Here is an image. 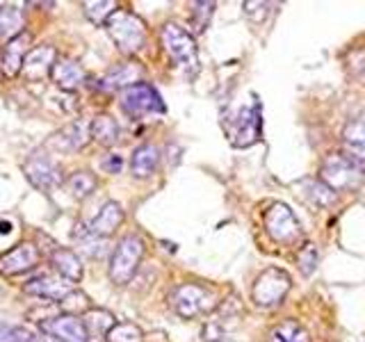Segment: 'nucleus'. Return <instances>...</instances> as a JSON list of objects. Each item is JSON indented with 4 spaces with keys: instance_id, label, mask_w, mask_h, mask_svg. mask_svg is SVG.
<instances>
[{
    "instance_id": "nucleus-19",
    "label": "nucleus",
    "mask_w": 365,
    "mask_h": 342,
    "mask_svg": "<svg viewBox=\"0 0 365 342\" xmlns=\"http://www.w3.org/2000/svg\"><path fill=\"white\" fill-rule=\"evenodd\" d=\"M51 78H53V83L64 89V91H73L78 89L80 85L85 83V71H83V66H80L78 62L73 60H57L55 66H53V71H51Z\"/></svg>"
},
{
    "instance_id": "nucleus-32",
    "label": "nucleus",
    "mask_w": 365,
    "mask_h": 342,
    "mask_svg": "<svg viewBox=\"0 0 365 342\" xmlns=\"http://www.w3.org/2000/svg\"><path fill=\"white\" fill-rule=\"evenodd\" d=\"M215 14V3H194L192 7V26H194V32L201 34L208 28V23Z\"/></svg>"
},
{
    "instance_id": "nucleus-9",
    "label": "nucleus",
    "mask_w": 365,
    "mask_h": 342,
    "mask_svg": "<svg viewBox=\"0 0 365 342\" xmlns=\"http://www.w3.org/2000/svg\"><path fill=\"white\" fill-rule=\"evenodd\" d=\"M265 228L277 242H285V244L294 242L302 233L299 222H297V217L292 214V210L285 203L269 205V210L265 212Z\"/></svg>"
},
{
    "instance_id": "nucleus-7",
    "label": "nucleus",
    "mask_w": 365,
    "mask_h": 342,
    "mask_svg": "<svg viewBox=\"0 0 365 342\" xmlns=\"http://www.w3.org/2000/svg\"><path fill=\"white\" fill-rule=\"evenodd\" d=\"M290 276L283 269H267L262 271L260 276L254 283V290H251V296L254 301L262 308H272L283 301V296L290 290Z\"/></svg>"
},
{
    "instance_id": "nucleus-21",
    "label": "nucleus",
    "mask_w": 365,
    "mask_h": 342,
    "mask_svg": "<svg viewBox=\"0 0 365 342\" xmlns=\"http://www.w3.org/2000/svg\"><path fill=\"white\" fill-rule=\"evenodd\" d=\"M160 165V151L153 144H142L133 151L130 157V171L135 178H148L155 174Z\"/></svg>"
},
{
    "instance_id": "nucleus-3",
    "label": "nucleus",
    "mask_w": 365,
    "mask_h": 342,
    "mask_svg": "<svg viewBox=\"0 0 365 342\" xmlns=\"http://www.w3.org/2000/svg\"><path fill=\"white\" fill-rule=\"evenodd\" d=\"M319 174H322V182L327 187H331L334 192H342V190H356L365 178V169L349 155L336 153L324 160Z\"/></svg>"
},
{
    "instance_id": "nucleus-15",
    "label": "nucleus",
    "mask_w": 365,
    "mask_h": 342,
    "mask_svg": "<svg viewBox=\"0 0 365 342\" xmlns=\"http://www.w3.org/2000/svg\"><path fill=\"white\" fill-rule=\"evenodd\" d=\"M142 78V66L135 62H125V64H114L112 68H108L106 76H101L98 87L112 91V89H128L133 85L140 83Z\"/></svg>"
},
{
    "instance_id": "nucleus-22",
    "label": "nucleus",
    "mask_w": 365,
    "mask_h": 342,
    "mask_svg": "<svg viewBox=\"0 0 365 342\" xmlns=\"http://www.w3.org/2000/svg\"><path fill=\"white\" fill-rule=\"evenodd\" d=\"M73 239H76V244L85 251V256H89V258H106L108 256L106 239L91 233L89 226H85V224H78L73 228Z\"/></svg>"
},
{
    "instance_id": "nucleus-27",
    "label": "nucleus",
    "mask_w": 365,
    "mask_h": 342,
    "mask_svg": "<svg viewBox=\"0 0 365 342\" xmlns=\"http://www.w3.org/2000/svg\"><path fill=\"white\" fill-rule=\"evenodd\" d=\"M66 185H68V190H71V194L76 199H85L96 190L98 178L91 174V171H76V174L68 176Z\"/></svg>"
},
{
    "instance_id": "nucleus-24",
    "label": "nucleus",
    "mask_w": 365,
    "mask_h": 342,
    "mask_svg": "<svg viewBox=\"0 0 365 342\" xmlns=\"http://www.w3.org/2000/svg\"><path fill=\"white\" fill-rule=\"evenodd\" d=\"M80 319H83V326L89 338H106L108 331L117 324L114 317L108 311H103V308H89Z\"/></svg>"
},
{
    "instance_id": "nucleus-14",
    "label": "nucleus",
    "mask_w": 365,
    "mask_h": 342,
    "mask_svg": "<svg viewBox=\"0 0 365 342\" xmlns=\"http://www.w3.org/2000/svg\"><path fill=\"white\" fill-rule=\"evenodd\" d=\"M71 290H76V285L60 276V274H43V276H37L26 283L28 294L41 296V299L48 301H62Z\"/></svg>"
},
{
    "instance_id": "nucleus-17",
    "label": "nucleus",
    "mask_w": 365,
    "mask_h": 342,
    "mask_svg": "<svg viewBox=\"0 0 365 342\" xmlns=\"http://www.w3.org/2000/svg\"><path fill=\"white\" fill-rule=\"evenodd\" d=\"M28 43H30V34L28 32H21L19 37L9 39L7 46L3 48V73L5 78H16L21 73V66H23V57L28 55Z\"/></svg>"
},
{
    "instance_id": "nucleus-26",
    "label": "nucleus",
    "mask_w": 365,
    "mask_h": 342,
    "mask_svg": "<svg viewBox=\"0 0 365 342\" xmlns=\"http://www.w3.org/2000/svg\"><path fill=\"white\" fill-rule=\"evenodd\" d=\"M269 342H308V333L299 322L288 319V322H283V324L272 328Z\"/></svg>"
},
{
    "instance_id": "nucleus-31",
    "label": "nucleus",
    "mask_w": 365,
    "mask_h": 342,
    "mask_svg": "<svg viewBox=\"0 0 365 342\" xmlns=\"http://www.w3.org/2000/svg\"><path fill=\"white\" fill-rule=\"evenodd\" d=\"M106 342H142V328L135 326L130 322H123V324H114L108 336Z\"/></svg>"
},
{
    "instance_id": "nucleus-11",
    "label": "nucleus",
    "mask_w": 365,
    "mask_h": 342,
    "mask_svg": "<svg viewBox=\"0 0 365 342\" xmlns=\"http://www.w3.org/2000/svg\"><path fill=\"white\" fill-rule=\"evenodd\" d=\"M258 140H260V105L258 103H251V105L237 112L231 130V142L233 146L245 148Z\"/></svg>"
},
{
    "instance_id": "nucleus-18",
    "label": "nucleus",
    "mask_w": 365,
    "mask_h": 342,
    "mask_svg": "<svg viewBox=\"0 0 365 342\" xmlns=\"http://www.w3.org/2000/svg\"><path fill=\"white\" fill-rule=\"evenodd\" d=\"M91 140L89 123L85 121H71L53 137V146H57L60 151H80L83 146H87Z\"/></svg>"
},
{
    "instance_id": "nucleus-5",
    "label": "nucleus",
    "mask_w": 365,
    "mask_h": 342,
    "mask_svg": "<svg viewBox=\"0 0 365 342\" xmlns=\"http://www.w3.org/2000/svg\"><path fill=\"white\" fill-rule=\"evenodd\" d=\"M169 301H171V308L176 311V315L190 319L201 313H208L215 306V294L199 283H182L171 292Z\"/></svg>"
},
{
    "instance_id": "nucleus-33",
    "label": "nucleus",
    "mask_w": 365,
    "mask_h": 342,
    "mask_svg": "<svg viewBox=\"0 0 365 342\" xmlns=\"http://www.w3.org/2000/svg\"><path fill=\"white\" fill-rule=\"evenodd\" d=\"M317 260H319V254L315 244H306L299 256H297V265H299V271L304 274V276H311V274L317 269Z\"/></svg>"
},
{
    "instance_id": "nucleus-25",
    "label": "nucleus",
    "mask_w": 365,
    "mask_h": 342,
    "mask_svg": "<svg viewBox=\"0 0 365 342\" xmlns=\"http://www.w3.org/2000/svg\"><path fill=\"white\" fill-rule=\"evenodd\" d=\"M23 26H26V16L16 5L0 7V37L14 39L23 32Z\"/></svg>"
},
{
    "instance_id": "nucleus-6",
    "label": "nucleus",
    "mask_w": 365,
    "mask_h": 342,
    "mask_svg": "<svg viewBox=\"0 0 365 342\" xmlns=\"http://www.w3.org/2000/svg\"><path fill=\"white\" fill-rule=\"evenodd\" d=\"M121 110L133 119H142L146 114L165 112V103L155 87L148 83H137L121 91Z\"/></svg>"
},
{
    "instance_id": "nucleus-10",
    "label": "nucleus",
    "mask_w": 365,
    "mask_h": 342,
    "mask_svg": "<svg viewBox=\"0 0 365 342\" xmlns=\"http://www.w3.org/2000/svg\"><path fill=\"white\" fill-rule=\"evenodd\" d=\"M39 249L30 242H21L14 249H9L7 254L0 256V274L3 276H19L39 265Z\"/></svg>"
},
{
    "instance_id": "nucleus-20",
    "label": "nucleus",
    "mask_w": 365,
    "mask_h": 342,
    "mask_svg": "<svg viewBox=\"0 0 365 342\" xmlns=\"http://www.w3.org/2000/svg\"><path fill=\"white\" fill-rule=\"evenodd\" d=\"M51 262L55 271L60 274V276H64L66 281H71L73 285L83 281V262H80V258L71 249H53Z\"/></svg>"
},
{
    "instance_id": "nucleus-28",
    "label": "nucleus",
    "mask_w": 365,
    "mask_h": 342,
    "mask_svg": "<svg viewBox=\"0 0 365 342\" xmlns=\"http://www.w3.org/2000/svg\"><path fill=\"white\" fill-rule=\"evenodd\" d=\"M117 3L114 0H96V3H85L83 9H85V16L94 23V26H106L108 19L117 11Z\"/></svg>"
},
{
    "instance_id": "nucleus-13",
    "label": "nucleus",
    "mask_w": 365,
    "mask_h": 342,
    "mask_svg": "<svg viewBox=\"0 0 365 342\" xmlns=\"http://www.w3.org/2000/svg\"><path fill=\"white\" fill-rule=\"evenodd\" d=\"M41 331L46 336H53L60 342H89V336L83 326V319L73 317V315H57L51 319H43L39 322Z\"/></svg>"
},
{
    "instance_id": "nucleus-34",
    "label": "nucleus",
    "mask_w": 365,
    "mask_h": 342,
    "mask_svg": "<svg viewBox=\"0 0 365 342\" xmlns=\"http://www.w3.org/2000/svg\"><path fill=\"white\" fill-rule=\"evenodd\" d=\"M121 167H123L121 155H108L103 160V169H106L108 174H121Z\"/></svg>"
},
{
    "instance_id": "nucleus-1",
    "label": "nucleus",
    "mask_w": 365,
    "mask_h": 342,
    "mask_svg": "<svg viewBox=\"0 0 365 342\" xmlns=\"http://www.w3.org/2000/svg\"><path fill=\"white\" fill-rule=\"evenodd\" d=\"M106 30L112 37V41L117 43V48L125 55L140 53L146 43V26L144 21L133 14L128 9H117L108 19Z\"/></svg>"
},
{
    "instance_id": "nucleus-8",
    "label": "nucleus",
    "mask_w": 365,
    "mask_h": 342,
    "mask_svg": "<svg viewBox=\"0 0 365 342\" xmlns=\"http://www.w3.org/2000/svg\"><path fill=\"white\" fill-rule=\"evenodd\" d=\"M23 174H26L30 185L39 192H48L62 182L60 167L43 153H32L26 162H23Z\"/></svg>"
},
{
    "instance_id": "nucleus-36",
    "label": "nucleus",
    "mask_w": 365,
    "mask_h": 342,
    "mask_svg": "<svg viewBox=\"0 0 365 342\" xmlns=\"http://www.w3.org/2000/svg\"><path fill=\"white\" fill-rule=\"evenodd\" d=\"M30 342H60V340H55L53 336H46V333H39V336L32 333V340Z\"/></svg>"
},
{
    "instance_id": "nucleus-30",
    "label": "nucleus",
    "mask_w": 365,
    "mask_h": 342,
    "mask_svg": "<svg viewBox=\"0 0 365 342\" xmlns=\"http://www.w3.org/2000/svg\"><path fill=\"white\" fill-rule=\"evenodd\" d=\"M306 199L324 208V205H331L336 201V192L327 187L322 180H308L306 182Z\"/></svg>"
},
{
    "instance_id": "nucleus-2",
    "label": "nucleus",
    "mask_w": 365,
    "mask_h": 342,
    "mask_svg": "<svg viewBox=\"0 0 365 342\" xmlns=\"http://www.w3.org/2000/svg\"><path fill=\"white\" fill-rule=\"evenodd\" d=\"M160 37H163V46L165 51L171 55V60H174L182 71L187 76H197L199 71V53H197V43H194V37L182 30L180 26H174V23H167L160 32Z\"/></svg>"
},
{
    "instance_id": "nucleus-12",
    "label": "nucleus",
    "mask_w": 365,
    "mask_h": 342,
    "mask_svg": "<svg viewBox=\"0 0 365 342\" xmlns=\"http://www.w3.org/2000/svg\"><path fill=\"white\" fill-rule=\"evenodd\" d=\"M55 62H57V51L53 46L43 43V46H37V48L28 51V55L23 57L21 73L28 83H41V80L51 76Z\"/></svg>"
},
{
    "instance_id": "nucleus-35",
    "label": "nucleus",
    "mask_w": 365,
    "mask_h": 342,
    "mask_svg": "<svg viewBox=\"0 0 365 342\" xmlns=\"http://www.w3.org/2000/svg\"><path fill=\"white\" fill-rule=\"evenodd\" d=\"M14 233V224L9 219H0V235H11Z\"/></svg>"
},
{
    "instance_id": "nucleus-23",
    "label": "nucleus",
    "mask_w": 365,
    "mask_h": 342,
    "mask_svg": "<svg viewBox=\"0 0 365 342\" xmlns=\"http://www.w3.org/2000/svg\"><path fill=\"white\" fill-rule=\"evenodd\" d=\"M89 133H91V140L96 144L112 146L119 140V123L114 121L110 114H98V117H94V121L89 123Z\"/></svg>"
},
{
    "instance_id": "nucleus-29",
    "label": "nucleus",
    "mask_w": 365,
    "mask_h": 342,
    "mask_svg": "<svg viewBox=\"0 0 365 342\" xmlns=\"http://www.w3.org/2000/svg\"><path fill=\"white\" fill-rule=\"evenodd\" d=\"M57 304H60L64 315H73V317H83L89 311V308H91L87 294H83L80 290H71L62 301H57Z\"/></svg>"
},
{
    "instance_id": "nucleus-4",
    "label": "nucleus",
    "mask_w": 365,
    "mask_h": 342,
    "mask_svg": "<svg viewBox=\"0 0 365 342\" xmlns=\"http://www.w3.org/2000/svg\"><path fill=\"white\" fill-rule=\"evenodd\" d=\"M144 258V242L137 235H125L121 242L114 247V254L110 258V279L117 285L130 283L137 267Z\"/></svg>"
},
{
    "instance_id": "nucleus-16",
    "label": "nucleus",
    "mask_w": 365,
    "mask_h": 342,
    "mask_svg": "<svg viewBox=\"0 0 365 342\" xmlns=\"http://www.w3.org/2000/svg\"><path fill=\"white\" fill-rule=\"evenodd\" d=\"M123 208L117 203V201H108L103 208L98 210V214L91 219V224H89V231L94 233V235H98V237H110V235H114L117 233V228L123 224Z\"/></svg>"
}]
</instances>
